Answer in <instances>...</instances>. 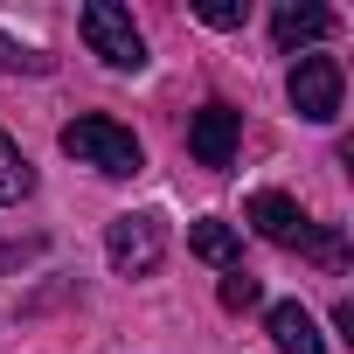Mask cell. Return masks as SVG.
I'll return each mask as SVG.
<instances>
[{
	"instance_id": "obj_1",
	"label": "cell",
	"mask_w": 354,
	"mask_h": 354,
	"mask_svg": "<svg viewBox=\"0 0 354 354\" xmlns=\"http://www.w3.org/2000/svg\"><path fill=\"white\" fill-rule=\"evenodd\" d=\"M63 153H70L77 167H97V174H111V181H125V174H139V167H146V146H139V132H132V125H118V118H104V111H84V118H70V125H63Z\"/></svg>"
},
{
	"instance_id": "obj_2",
	"label": "cell",
	"mask_w": 354,
	"mask_h": 354,
	"mask_svg": "<svg viewBox=\"0 0 354 354\" xmlns=\"http://www.w3.org/2000/svg\"><path fill=\"white\" fill-rule=\"evenodd\" d=\"M285 97H292V111H299L306 125H333V118H340V97H347V70H340V56L306 49V56L292 63V77H285Z\"/></svg>"
},
{
	"instance_id": "obj_3",
	"label": "cell",
	"mask_w": 354,
	"mask_h": 354,
	"mask_svg": "<svg viewBox=\"0 0 354 354\" xmlns=\"http://www.w3.org/2000/svg\"><path fill=\"white\" fill-rule=\"evenodd\" d=\"M91 56H104L111 70H146V35L132 28V8H118V0H91V8L77 15Z\"/></svg>"
},
{
	"instance_id": "obj_4",
	"label": "cell",
	"mask_w": 354,
	"mask_h": 354,
	"mask_svg": "<svg viewBox=\"0 0 354 354\" xmlns=\"http://www.w3.org/2000/svg\"><path fill=\"white\" fill-rule=\"evenodd\" d=\"M104 257H111V271H118V278H153V271H160V257H167V223H160L153 209L118 216V223L104 230Z\"/></svg>"
},
{
	"instance_id": "obj_5",
	"label": "cell",
	"mask_w": 354,
	"mask_h": 354,
	"mask_svg": "<svg viewBox=\"0 0 354 354\" xmlns=\"http://www.w3.org/2000/svg\"><path fill=\"white\" fill-rule=\"evenodd\" d=\"M243 223L264 236V243H278V250H313V216L292 202V195H278V188H257L250 202H243Z\"/></svg>"
},
{
	"instance_id": "obj_6",
	"label": "cell",
	"mask_w": 354,
	"mask_h": 354,
	"mask_svg": "<svg viewBox=\"0 0 354 354\" xmlns=\"http://www.w3.org/2000/svg\"><path fill=\"white\" fill-rule=\"evenodd\" d=\"M236 139H243V111H236V104H223V97H216V104H202V111L188 118V153H195L202 167H216V174L236 160Z\"/></svg>"
},
{
	"instance_id": "obj_7",
	"label": "cell",
	"mask_w": 354,
	"mask_h": 354,
	"mask_svg": "<svg viewBox=\"0 0 354 354\" xmlns=\"http://www.w3.org/2000/svg\"><path fill=\"white\" fill-rule=\"evenodd\" d=\"M264 333H271L278 354H326V340H319V326H313V313H306L299 299H278V306L264 313Z\"/></svg>"
},
{
	"instance_id": "obj_8",
	"label": "cell",
	"mask_w": 354,
	"mask_h": 354,
	"mask_svg": "<svg viewBox=\"0 0 354 354\" xmlns=\"http://www.w3.org/2000/svg\"><path fill=\"white\" fill-rule=\"evenodd\" d=\"M271 35H278V49H299V42L333 35V15H326V8H313V0H285V8L271 15Z\"/></svg>"
},
{
	"instance_id": "obj_9",
	"label": "cell",
	"mask_w": 354,
	"mask_h": 354,
	"mask_svg": "<svg viewBox=\"0 0 354 354\" xmlns=\"http://www.w3.org/2000/svg\"><path fill=\"white\" fill-rule=\"evenodd\" d=\"M188 250H195L202 264H223V271H236V264H243V236H236L223 216H202V223L188 230Z\"/></svg>"
},
{
	"instance_id": "obj_10",
	"label": "cell",
	"mask_w": 354,
	"mask_h": 354,
	"mask_svg": "<svg viewBox=\"0 0 354 354\" xmlns=\"http://www.w3.org/2000/svg\"><path fill=\"white\" fill-rule=\"evenodd\" d=\"M35 188V167H28V153L8 139V132H0V209H8V202H21Z\"/></svg>"
},
{
	"instance_id": "obj_11",
	"label": "cell",
	"mask_w": 354,
	"mask_h": 354,
	"mask_svg": "<svg viewBox=\"0 0 354 354\" xmlns=\"http://www.w3.org/2000/svg\"><path fill=\"white\" fill-rule=\"evenodd\" d=\"M49 63H56V56H42V49H28V42H15V35H0V77H21V70L42 77Z\"/></svg>"
},
{
	"instance_id": "obj_12",
	"label": "cell",
	"mask_w": 354,
	"mask_h": 354,
	"mask_svg": "<svg viewBox=\"0 0 354 354\" xmlns=\"http://www.w3.org/2000/svg\"><path fill=\"white\" fill-rule=\"evenodd\" d=\"M257 299H264V285H257V278L236 264V271L223 278V306H230V313H243V306H257Z\"/></svg>"
},
{
	"instance_id": "obj_13",
	"label": "cell",
	"mask_w": 354,
	"mask_h": 354,
	"mask_svg": "<svg viewBox=\"0 0 354 354\" xmlns=\"http://www.w3.org/2000/svg\"><path fill=\"white\" fill-rule=\"evenodd\" d=\"M195 15H202L209 28H243V15H250V8H243V0H202Z\"/></svg>"
}]
</instances>
